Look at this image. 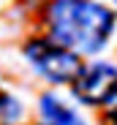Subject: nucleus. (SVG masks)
<instances>
[{"mask_svg":"<svg viewBox=\"0 0 117 125\" xmlns=\"http://www.w3.org/2000/svg\"><path fill=\"white\" fill-rule=\"evenodd\" d=\"M25 57L52 84H68V82L74 84L79 79V73L85 71L82 57L65 46H60L52 38H30L25 44Z\"/></svg>","mask_w":117,"mask_h":125,"instance_id":"f03ea898","label":"nucleus"},{"mask_svg":"<svg viewBox=\"0 0 117 125\" xmlns=\"http://www.w3.org/2000/svg\"><path fill=\"white\" fill-rule=\"evenodd\" d=\"M19 117H22V103L6 93H0V120L6 125H14Z\"/></svg>","mask_w":117,"mask_h":125,"instance_id":"39448f33","label":"nucleus"},{"mask_svg":"<svg viewBox=\"0 0 117 125\" xmlns=\"http://www.w3.org/2000/svg\"><path fill=\"white\" fill-rule=\"evenodd\" d=\"M114 22V14L95 0H52L46 8L49 38L76 54L101 52Z\"/></svg>","mask_w":117,"mask_h":125,"instance_id":"f257e3e1","label":"nucleus"},{"mask_svg":"<svg viewBox=\"0 0 117 125\" xmlns=\"http://www.w3.org/2000/svg\"><path fill=\"white\" fill-rule=\"evenodd\" d=\"M74 95L90 106H104L117 101V68L109 62L85 65L79 79L74 82Z\"/></svg>","mask_w":117,"mask_h":125,"instance_id":"7ed1b4c3","label":"nucleus"},{"mask_svg":"<svg viewBox=\"0 0 117 125\" xmlns=\"http://www.w3.org/2000/svg\"><path fill=\"white\" fill-rule=\"evenodd\" d=\"M106 120H109V125H117V106H114V109H109Z\"/></svg>","mask_w":117,"mask_h":125,"instance_id":"423d86ee","label":"nucleus"},{"mask_svg":"<svg viewBox=\"0 0 117 125\" xmlns=\"http://www.w3.org/2000/svg\"><path fill=\"white\" fill-rule=\"evenodd\" d=\"M38 112H41V122L38 125H85L79 112H76L74 106H68L65 101H60L57 95H52V93L41 95Z\"/></svg>","mask_w":117,"mask_h":125,"instance_id":"20e7f679","label":"nucleus"}]
</instances>
